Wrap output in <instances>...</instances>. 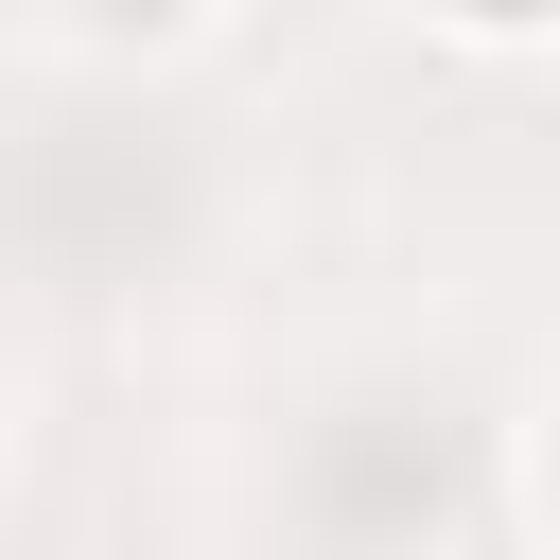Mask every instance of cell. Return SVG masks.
<instances>
[{"mask_svg":"<svg viewBox=\"0 0 560 560\" xmlns=\"http://www.w3.org/2000/svg\"><path fill=\"white\" fill-rule=\"evenodd\" d=\"M70 52H175V35H210V0H35Z\"/></svg>","mask_w":560,"mask_h":560,"instance_id":"obj_1","label":"cell"},{"mask_svg":"<svg viewBox=\"0 0 560 560\" xmlns=\"http://www.w3.org/2000/svg\"><path fill=\"white\" fill-rule=\"evenodd\" d=\"M420 18H455V35H542L560 0H420Z\"/></svg>","mask_w":560,"mask_h":560,"instance_id":"obj_2","label":"cell"},{"mask_svg":"<svg viewBox=\"0 0 560 560\" xmlns=\"http://www.w3.org/2000/svg\"><path fill=\"white\" fill-rule=\"evenodd\" d=\"M525 508H542V525H560V402H542V420H525Z\"/></svg>","mask_w":560,"mask_h":560,"instance_id":"obj_3","label":"cell"}]
</instances>
